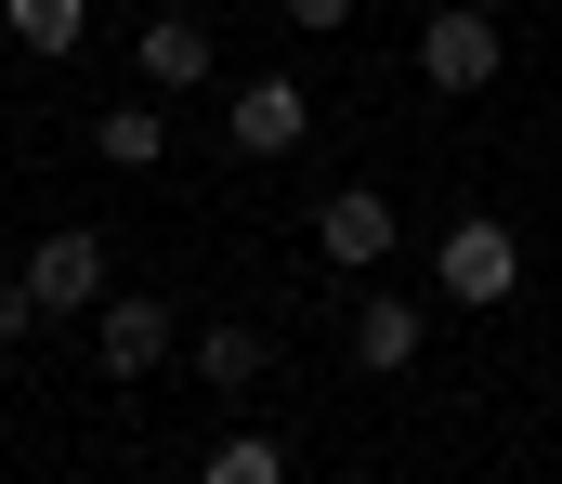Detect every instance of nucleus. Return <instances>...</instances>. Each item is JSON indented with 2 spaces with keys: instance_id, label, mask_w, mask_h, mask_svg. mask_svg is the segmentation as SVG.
Segmentation results:
<instances>
[{
  "instance_id": "nucleus-1",
  "label": "nucleus",
  "mask_w": 562,
  "mask_h": 484,
  "mask_svg": "<svg viewBox=\"0 0 562 484\" xmlns=\"http://www.w3.org/2000/svg\"><path fill=\"white\" fill-rule=\"evenodd\" d=\"M431 289H445V302H471V315H497V302L524 289V236H510V223H484V210H471V223H445Z\"/></svg>"
},
{
  "instance_id": "nucleus-2",
  "label": "nucleus",
  "mask_w": 562,
  "mask_h": 484,
  "mask_svg": "<svg viewBox=\"0 0 562 484\" xmlns=\"http://www.w3.org/2000/svg\"><path fill=\"white\" fill-rule=\"evenodd\" d=\"M497 66H510V40H497V13H471V0H445V13L419 26V79H431V92H484Z\"/></svg>"
},
{
  "instance_id": "nucleus-3",
  "label": "nucleus",
  "mask_w": 562,
  "mask_h": 484,
  "mask_svg": "<svg viewBox=\"0 0 562 484\" xmlns=\"http://www.w3.org/2000/svg\"><path fill=\"white\" fill-rule=\"evenodd\" d=\"M393 236H406V223H393V196H380V183H327V196H314V249H327L340 275L393 262Z\"/></svg>"
},
{
  "instance_id": "nucleus-4",
  "label": "nucleus",
  "mask_w": 562,
  "mask_h": 484,
  "mask_svg": "<svg viewBox=\"0 0 562 484\" xmlns=\"http://www.w3.org/2000/svg\"><path fill=\"white\" fill-rule=\"evenodd\" d=\"M170 340H183V327H170V302H144V289H105V302H92V353H105V380H157Z\"/></svg>"
},
{
  "instance_id": "nucleus-5",
  "label": "nucleus",
  "mask_w": 562,
  "mask_h": 484,
  "mask_svg": "<svg viewBox=\"0 0 562 484\" xmlns=\"http://www.w3.org/2000/svg\"><path fill=\"white\" fill-rule=\"evenodd\" d=\"M26 289H40V315H92V302H105V236H92V223H53V236L26 249Z\"/></svg>"
},
{
  "instance_id": "nucleus-6",
  "label": "nucleus",
  "mask_w": 562,
  "mask_h": 484,
  "mask_svg": "<svg viewBox=\"0 0 562 484\" xmlns=\"http://www.w3.org/2000/svg\"><path fill=\"white\" fill-rule=\"evenodd\" d=\"M223 132H236V158H288V145L314 132V92H301V79H236Z\"/></svg>"
},
{
  "instance_id": "nucleus-7",
  "label": "nucleus",
  "mask_w": 562,
  "mask_h": 484,
  "mask_svg": "<svg viewBox=\"0 0 562 484\" xmlns=\"http://www.w3.org/2000/svg\"><path fill=\"white\" fill-rule=\"evenodd\" d=\"M340 340H353V367H367V380H393V367H419V302H406V289H367Z\"/></svg>"
},
{
  "instance_id": "nucleus-8",
  "label": "nucleus",
  "mask_w": 562,
  "mask_h": 484,
  "mask_svg": "<svg viewBox=\"0 0 562 484\" xmlns=\"http://www.w3.org/2000/svg\"><path fill=\"white\" fill-rule=\"evenodd\" d=\"M132 66L157 79V92H210V26H196V13H144Z\"/></svg>"
},
{
  "instance_id": "nucleus-9",
  "label": "nucleus",
  "mask_w": 562,
  "mask_h": 484,
  "mask_svg": "<svg viewBox=\"0 0 562 484\" xmlns=\"http://www.w3.org/2000/svg\"><path fill=\"white\" fill-rule=\"evenodd\" d=\"M262 367H276V340H262L249 315H210V327H196V380H210V393H262Z\"/></svg>"
},
{
  "instance_id": "nucleus-10",
  "label": "nucleus",
  "mask_w": 562,
  "mask_h": 484,
  "mask_svg": "<svg viewBox=\"0 0 562 484\" xmlns=\"http://www.w3.org/2000/svg\"><path fill=\"white\" fill-rule=\"evenodd\" d=\"M92 158L105 170H157L170 158V119H157V105H105V119H92Z\"/></svg>"
},
{
  "instance_id": "nucleus-11",
  "label": "nucleus",
  "mask_w": 562,
  "mask_h": 484,
  "mask_svg": "<svg viewBox=\"0 0 562 484\" xmlns=\"http://www.w3.org/2000/svg\"><path fill=\"white\" fill-rule=\"evenodd\" d=\"M0 26H13L26 53H79V26H92V0H0Z\"/></svg>"
},
{
  "instance_id": "nucleus-12",
  "label": "nucleus",
  "mask_w": 562,
  "mask_h": 484,
  "mask_svg": "<svg viewBox=\"0 0 562 484\" xmlns=\"http://www.w3.org/2000/svg\"><path fill=\"white\" fill-rule=\"evenodd\" d=\"M276 472H288L276 432H223V446H210V484H276Z\"/></svg>"
},
{
  "instance_id": "nucleus-13",
  "label": "nucleus",
  "mask_w": 562,
  "mask_h": 484,
  "mask_svg": "<svg viewBox=\"0 0 562 484\" xmlns=\"http://www.w3.org/2000/svg\"><path fill=\"white\" fill-rule=\"evenodd\" d=\"M26 327H40V289H26V275H0V353H13Z\"/></svg>"
},
{
  "instance_id": "nucleus-14",
  "label": "nucleus",
  "mask_w": 562,
  "mask_h": 484,
  "mask_svg": "<svg viewBox=\"0 0 562 484\" xmlns=\"http://www.w3.org/2000/svg\"><path fill=\"white\" fill-rule=\"evenodd\" d=\"M288 26H314V40H327V26H353V0H276Z\"/></svg>"
}]
</instances>
